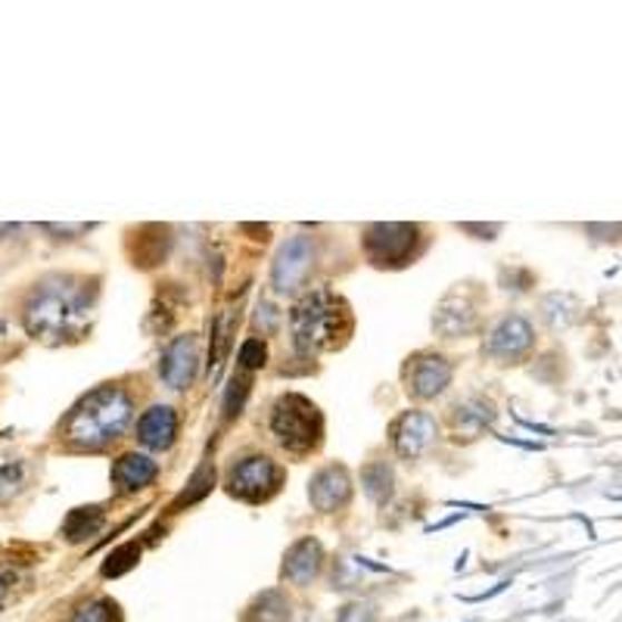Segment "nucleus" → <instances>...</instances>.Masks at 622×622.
Wrapping results in <instances>:
<instances>
[{"mask_svg": "<svg viewBox=\"0 0 622 622\" xmlns=\"http://www.w3.org/2000/svg\"><path fill=\"white\" fill-rule=\"evenodd\" d=\"M532 343V330L530 324L523 318H507L501 320L498 327L492 330L488 343L483 346V352L495 355V358H514L520 352L530 349Z\"/></svg>", "mask_w": 622, "mask_h": 622, "instance_id": "14", "label": "nucleus"}, {"mask_svg": "<svg viewBox=\"0 0 622 622\" xmlns=\"http://www.w3.org/2000/svg\"><path fill=\"white\" fill-rule=\"evenodd\" d=\"M393 442L398 457H417L436 442V421L426 411H408L393 426Z\"/></svg>", "mask_w": 622, "mask_h": 622, "instance_id": "10", "label": "nucleus"}, {"mask_svg": "<svg viewBox=\"0 0 622 622\" xmlns=\"http://www.w3.org/2000/svg\"><path fill=\"white\" fill-rule=\"evenodd\" d=\"M91 315V299H88V287L72 277H53L45 280L41 287L31 293L26 303V327L29 334L38 339H69L76 336Z\"/></svg>", "mask_w": 622, "mask_h": 622, "instance_id": "2", "label": "nucleus"}, {"mask_svg": "<svg viewBox=\"0 0 622 622\" xmlns=\"http://www.w3.org/2000/svg\"><path fill=\"white\" fill-rule=\"evenodd\" d=\"M312 258H315V244L312 237L296 234L289 237L287 244L280 246V253L274 258L271 268V284L277 293H293L296 287H303V280L312 271Z\"/></svg>", "mask_w": 622, "mask_h": 622, "instance_id": "7", "label": "nucleus"}, {"mask_svg": "<svg viewBox=\"0 0 622 622\" xmlns=\"http://www.w3.org/2000/svg\"><path fill=\"white\" fill-rule=\"evenodd\" d=\"M293 346L299 355H320L346 343L352 334L349 305L330 289H312L289 312Z\"/></svg>", "mask_w": 622, "mask_h": 622, "instance_id": "3", "label": "nucleus"}, {"mask_svg": "<svg viewBox=\"0 0 622 622\" xmlns=\"http://www.w3.org/2000/svg\"><path fill=\"white\" fill-rule=\"evenodd\" d=\"M320 561H324V551L315 539H303L289 547L287 561H284V579L296 582V585H308L312 579L320 573Z\"/></svg>", "mask_w": 622, "mask_h": 622, "instance_id": "15", "label": "nucleus"}, {"mask_svg": "<svg viewBox=\"0 0 622 622\" xmlns=\"http://www.w3.org/2000/svg\"><path fill=\"white\" fill-rule=\"evenodd\" d=\"M405 383L414 398H436L452 383V365L442 355H414L405 367Z\"/></svg>", "mask_w": 622, "mask_h": 622, "instance_id": "8", "label": "nucleus"}, {"mask_svg": "<svg viewBox=\"0 0 622 622\" xmlns=\"http://www.w3.org/2000/svg\"><path fill=\"white\" fill-rule=\"evenodd\" d=\"M215 483V471L213 467H203V471L197 473V476H194V480H190V495H181V498H178V507H181V504H190V501H197V498H203V495H206V492H209V486H213Z\"/></svg>", "mask_w": 622, "mask_h": 622, "instance_id": "22", "label": "nucleus"}, {"mask_svg": "<svg viewBox=\"0 0 622 622\" xmlns=\"http://www.w3.org/2000/svg\"><path fill=\"white\" fill-rule=\"evenodd\" d=\"M246 393H249V379L234 377L228 398H225V417H234V414H240V405H244Z\"/></svg>", "mask_w": 622, "mask_h": 622, "instance_id": "23", "label": "nucleus"}, {"mask_svg": "<svg viewBox=\"0 0 622 622\" xmlns=\"http://www.w3.org/2000/svg\"><path fill=\"white\" fill-rule=\"evenodd\" d=\"M349 473L343 471V467H324L308 483V498H312V504L318 507L320 514H336L339 507L349 504Z\"/></svg>", "mask_w": 622, "mask_h": 622, "instance_id": "11", "label": "nucleus"}, {"mask_svg": "<svg viewBox=\"0 0 622 622\" xmlns=\"http://www.w3.org/2000/svg\"><path fill=\"white\" fill-rule=\"evenodd\" d=\"M131 424V398L119 386H100L88 393L62 424V440L76 452H100L109 442L122 440Z\"/></svg>", "mask_w": 622, "mask_h": 622, "instance_id": "1", "label": "nucleus"}, {"mask_svg": "<svg viewBox=\"0 0 622 622\" xmlns=\"http://www.w3.org/2000/svg\"><path fill=\"white\" fill-rule=\"evenodd\" d=\"M417 225H371L365 230V253L379 268H402L408 265L417 244H421Z\"/></svg>", "mask_w": 622, "mask_h": 622, "instance_id": "5", "label": "nucleus"}, {"mask_svg": "<svg viewBox=\"0 0 622 622\" xmlns=\"http://www.w3.org/2000/svg\"><path fill=\"white\" fill-rule=\"evenodd\" d=\"M377 620V613L371 604H349V608L339 610V616L336 622H374Z\"/></svg>", "mask_w": 622, "mask_h": 622, "instance_id": "24", "label": "nucleus"}, {"mask_svg": "<svg viewBox=\"0 0 622 622\" xmlns=\"http://www.w3.org/2000/svg\"><path fill=\"white\" fill-rule=\"evenodd\" d=\"M271 433L293 455H305L320 442V414L305 395L287 393L274 402Z\"/></svg>", "mask_w": 622, "mask_h": 622, "instance_id": "4", "label": "nucleus"}, {"mask_svg": "<svg viewBox=\"0 0 622 622\" xmlns=\"http://www.w3.org/2000/svg\"><path fill=\"white\" fill-rule=\"evenodd\" d=\"M265 358H268L265 343H261V339H246L244 349H240V365H244L246 371H256V367L265 365Z\"/></svg>", "mask_w": 622, "mask_h": 622, "instance_id": "21", "label": "nucleus"}, {"mask_svg": "<svg viewBox=\"0 0 622 622\" xmlns=\"http://www.w3.org/2000/svg\"><path fill=\"white\" fill-rule=\"evenodd\" d=\"M137 561H140V547H137L135 542L116 547V551L109 554L107 566H103V576H122V573H128Z\"/></svg>", "mask_w": 622, "mask_h": 622, "instance_id": "20", "label": "nucleus"}, {"mask_svg": "<svg viewBox=\"0 0 622 622\" xmlns=\"http://www.w3.org/2000/svg\"><path fill=\"white\" fill-rule=\"evenodd\" d=\"M178 436V414L168 405H152L150 411L140 414L137 421V440L147 448H171V442Z\"/></svg>", "mask_w": 622, "mask_h": 622, "instance_id": "12", "label": "nucleus"}, {"mask_svg": "<svg viewBox=\"0 0 622 622\" xmlns=\"http://www.w3.org/2000/svg\"><path fill=\"white\" fill-rule=\"evenodd\" d=\"M103 526V511L100 507H78L72 514L66 516V523H62V535L69 539V542H85L88 535Z\"/></svg>", "mask_w": 622, "mask_h": 622, "instance_id": "16", "label": "nucleus"}, {"mask_svg": "<svg viewBox=\"0 0 622 622\" xmlns=\"http://www.w3.org/2000/svg\"><path fill=\"white\" fill-rule=\"evenodd\" d=\"M280 488V467L268 455H249L237 461L228 473V492L234 498L249 501H268Z\"/></svg>", "mask_w": 622, "mask_h": 622, "instance_id": "6", "label": "nucleus"}, {"mask_svg": "<svg viewBox=\"0 0 622 622\" xmlns=\"http://www.w3.org/2000/svg\"><path fill=\"white\" fill-rule=\"evenodd\" d=\"M289 616V601L280 592H265L246 610V622H284Z\"/></svg>", "mask_w": 622, "mask_h": 622, "instance_id": "17", "label": "nucleus"}, {"mask_svg": "<svg viewBox=\"0 0 622 622\" xmlns=\"http://www.w3.org/2000/svg\"><path fill=\"white\" fill-rule=\"evenodd\" d=\"M197 339L194 336H178L168 343V349L162 352V362H159V377L166 379L168 389H187L194 377H197Z\"/></svg>", "mask_w": 622, "mask_h": 622, "instance_id": "9", "label": "nucleus"}, {"mask_svg": "<svg viewBox=\"0 0 622 622\" xmlns=\"http://www.w3.org/2000/svg\"><path fill=\"white\" fill-rule=\"evenodd\" d=\"M26 483V471H22V464H7V467H0V488H19Z\"/></svg>", "mask_w": 622, "mask_h": 622, "instance_id": "25", "label": "nucleus"}, {"mask_svg": "<svg viewBox=\"0 0 622 622\" xmlns=\"http://www.w3.org/2000/svg\"><path fill=\"white\" fill-rule=\"evenodd\" d=\"M159 467L152 464L147 455H137V452H128L122 455L116 464H112V483L122 495H131V492H140L147 488L156 480Z\"/></svg>", "mask_w": 622, "mask_h": 622, "instance_id": "13", "label": "nucleus"}, {"mask_svg": "<svg viewBox=\"0 0 622 622\" xmlns=\"http://www.w3.org/2000/svg\"><path fill=\"white\" fill-rule=\"evenodd\" d=\"M69 622H122L119 604L109 601V598H91V601H81Z\"/></svg>", "mask_w": 622, "mask_h": 622, "instance_id": "18", "label": "nucleus"}, {"mask_svg": "<svg viewBox=\"0 0 622 622\" xmlns=\"http://www.w3.org/2000/svg\"><path fill=\"white\" fill-rule=\"evenodd\" d=\"M362 483H365V492L371 498L386 501L393 492V473L386 464H367L365 473H362Z\"/></svg>", "mask_w": 622, "mask_h": 622, "instance_id": "19", "label": "nucleus"}]
</instances>
